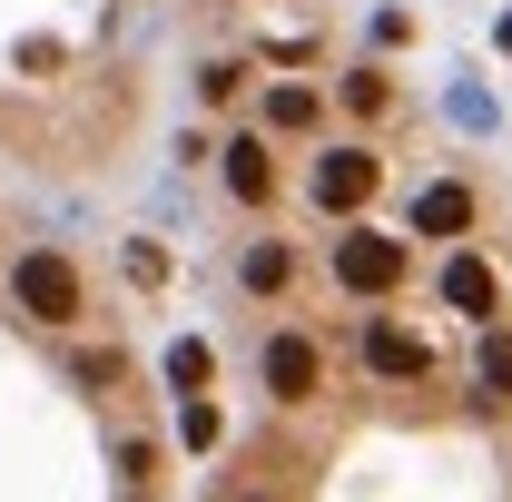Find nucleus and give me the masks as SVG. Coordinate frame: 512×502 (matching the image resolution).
<instances>
[{
  "label": "nucleus",
  "mask_w": 512,
  "mask_h": 502,
  "mask_svg": "<svg viewBox=\"0 0 512 502\" xmlns=\"http://www.w3.org/2000/svg\"><path fill=\"white\" fill-rule=\"evenodd\" d=\"M20 306L40 315V325H69V315H79V276H69V256H20Z\"/></svg>",
  "instance_id": "obj_1"
},
{
  "label": "nucleus",
  "mask_w": 512,
  "mask_h": 502,
  "mask_svg": "<svg viewBox=\"0 0 512 502\" xmlns=\"http://www.w3.org/2000/svg\"><path fill=\"white\" fill-rule=\"evenodd\" d=\"M335 276H345L355 296H384V286H404V247H394V237H345V247H335Z\"/></svg>",
  "instance_id": "obj_2"
},
{
  "label": "nucleus",
  "mask_w": 512,
  "mask_h": 502,
  "mask_svg": "<svg viewBox=\"0 0 512 502\" xmlns=\"http://www.w3.org/2000/svg\"><path fill=\"white\" fill-rule=\"evenodd\" d=\"M444 306H463V315H493V306H503V276H493L483 256H453V266H444Z\"/></svg>",
  "instance_id": "obj_3"
},
{
  "label": "nucleus",
  "mask_w": 512,
  "mask_h": 502,
  "mask_svg": "<svg viewBox=\"0 0 512 502\" xmlns=\"http://www.w3.org/2000/svg\"><path fill=\"white\" fill-rule=\"evenodd\" d=\"M365 188H375V158H365V148H335V158L316 168V197H325V207H355Z\"/></svg>",
  "instance_id": "obj_4"
},
{
  "label": "nucleus",
  "mask_w": 512,
  "mask_h": 502,
  "mask_svg": "<svg viewBox=\"0 0 512 502\" xmlns=\"http://www.w3.org/2000/svg\"><path fill=\"white\" fill-rule=\"evenodd\" d=\"M365 365H375V375H424V345H414L404 325H375V335H365Z\"/></svg>",
  "instance_id": "obj_5"
},
{
  "label": "nucleus",
  "mask_w": 512,
  "mask_h": 502,
  "mask_svg": "<svg viewBox=\"0 0 512 502\" xmlns=\"http://www.w3.org/2000/svg\"><path fill=\"white\" fill-rule=\"evenodd\" d=\"M463 217H473V197H463V188H424V207H414V227H424V237H453Z\"/></svg>",
  "instance_id": "obj_6"
},
{
  "label": "nucleus",
  "mask_w": 512,
  "mask_h": 502,
  "mask_svg": "<svg viewBox=\"0 0 512 502\" xmlns=\"http://www.w3.org/2000/svg\"><path fill=\"white\" fill-rule=\"evenodd\" d=\"M266 375H276V394H306V384H316V355H306V345L286 335V345L266 355Z\"/></svg>",
  "instance_id": "obj_7"
},
{
  "label": "nucleus",
  "mask_w": 512,
  "mask_h": 502,
  "mask_svg": "<svg viewBox=\"0 0 512 502\" xmlns=\"http://www.w3.org/2000/svg\"><path fill=\"white\" fill-rule=\"evenodd\" d=\"M227 178H237V197H266L276 168H266V148H256V138H237V148H227Z\"/></svg>",
  "instance_id": "obj_8"
},
{
  "label": "nucleus",
  "mask_w": 512,
  "mask_h": 502,
  "mask_svg": "<svg viewBox=\"0 0 512 502\" xmlns=\"http://www.w3.org/2000/svg\"><path fill=\"white\" fill-rule=\"evenodd\" d=\"M503 384H512V335H503V345H483V394H503Z\"/></svg>",
  "instance_id": "obj_9"
}]
</instances>
